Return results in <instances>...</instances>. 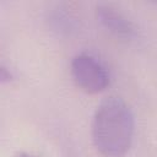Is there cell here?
Returning a JSON list of instances; mask_svg holds the SVG:
<instances>
[{
  "mask_svg": "<svg viewBox=\"0 0 157 157\" xmlns=\"http://www.w3.org/2000/svg\"><path fill=\"white\" fill-rule=\"evenodd\" d=\"M134 114L120 97L110 96L97 107L92 120V140L104 157H124L131 147Z\"/></svg>",
  "mask_w": 157,
  "mask_h": 157,
  "instance_id": "obj_1",
  "label": "cell"
},
{
  "mask_svg": "<svg viewBox=\"0 0 157 157\" xmlns=\"http://www.w3.org/2000/svg\"><path fill=\"white\" fill-rule=\"evenodd\" d=\"M71 76L76 86L86 93L94 94L104 91L109 85V72L93 55L80 53L71 60Z\"/></svg>",
  "mask_w": 157,
  "mask_h": 157,
  "instance_id": "obj_2",
  "label": "cell"
},
{
  "mask_svg": "<svg viewBox=\"0 0 157 157\" xmlns=\"http://www.w3.org/2000/svg\"><path fill=\"white\" fill-rule=\"evenodd\" d=\"M96 16L101 25L118 38L131 40L136 38L137 31L134 23L112 5L99 4L96 6Z\"/></svg>",
  "mask_w": 157,
  "mask_h": 157,
  "instance_id": "obj_3",
  "label": "cell"
}]
</instances>
